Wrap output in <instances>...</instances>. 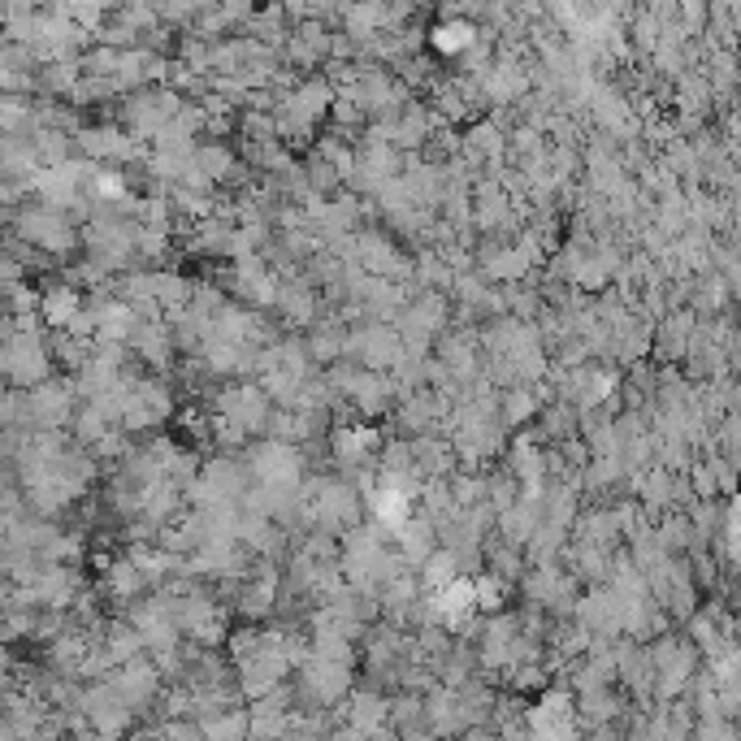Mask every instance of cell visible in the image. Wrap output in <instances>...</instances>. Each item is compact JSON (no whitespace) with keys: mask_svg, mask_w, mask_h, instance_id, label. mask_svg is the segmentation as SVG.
I'll return each instance as SVG.
<instances>
[{"mask_svg":"<svg viewBox=\"0 0 741 741\" xmlns=\"http://www.w3.org/2000/svg\"><path fill=\"white\" fill-rule=\"evenodd\" d=\"M434 611H438L442 624H451V629H455V624H464V620L477 611V581L455 577V581H447V585H438Z\"/></svg>","mask_w":741,"mask_h":741,"instance_id":"6da1fadb","label":"cell"},{"mask_svg":"<svg viewBox=\"0 0 741 741\" xmlns=\"http://www.w3.org/2000/svg\"><path fill=\"white\" fill-rule=\"evenodd\" d=\"M529 724H533V733H542V737H568L572 728V698L568 694H546L538 707L529 711Z\"/></svg>","mask_w":741,"mask_h":741,"instance_id":"7a4b0ae2","label":"cell"},{"mask_svg":"<svg viewBox=\"0 0 741 741\" xmlns=\"http://www.w3.org/2000/svg\"><path fill=\"white\" fill-rule=\"evenodd\" d=\"M373 447H377V434H373V429H360V425L356 429H338V438H334V451L343 455L347 464H356L360 455L373 451Z\"/></svg>","mask_w":741,"mask_h":741,"instance_id":"3957f363","label":"cell"},{"mask_svg":"<svg viewBox=\"0 0 741 741\" xmlns=\"http://www.w3.org/2000/svg\"><path fill=\"white\" fill-rule=\"evenodd\" d=\"M44 317L52 325H70L78 317V291H70V286H57V291H48L44 299Z\"/></svg>","mask_w":741,"mask_h":741,"instance_id":"277c9868","label":"cell"},{"mask_svg":"<svg viewBox=\"0 0 741 741\" xmlns=\"http://www.w3.org/2000/svg\"><path fill=\"white\" fill-rule=\"evenodd\" d=\"M468 44H473V26H464V22H451V26H438L434 31V48L447 52V57L464 52Z\"/></svg>","mask_w":741,"mask_h":741,"instance_id":"5b68a950","label":"cell"},{"mask_svg":"<svg viewBox=\"0 0 741 741\" xmlns=\"http://www.w3.org/2000/svg\"><path fill=\"white\" fill-rule=\"evenodd\" d=\"M425 581L434 585V590H438V585H447V581H455V559L451 555H429L425 559Z\"/></svg>","mask_w":741,"mask_h":741,"instance_id":"8992f818","label":"cell"},{"mask_svg":"<svg viewBox=\"0 0 741 741\" xmlns=\"http://www.w3.org/2000/svg\"><path fill=\"white\" fill-rule=\"evenodd\" d=\"M494 607H499V581L481 577L477 581V611H494Z\"/></svg>","mask_w":741,"mask_h":741,"instance_id":"52a82bcc","label":"cell"}]
</instances>
